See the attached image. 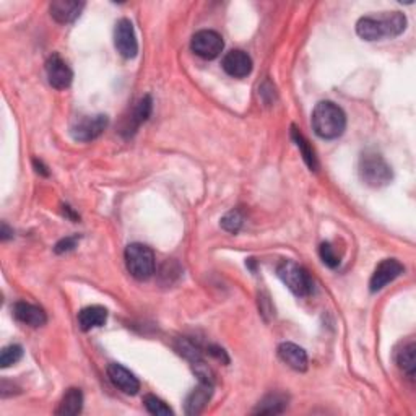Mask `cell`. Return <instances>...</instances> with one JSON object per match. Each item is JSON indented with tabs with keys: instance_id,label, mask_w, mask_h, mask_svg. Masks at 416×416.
Segmentation results:
<instances>
[{
	"instance_id": "cell-28",
	"label": "cell",
	"mask_w": 416,
	"mask_h": 416,
	"mask_svg": "<svg viewBox=\"0 0 416 416\" xmlns=\"http://www.w3.org/2000/svg\"><path fill=\"white\" fill-rule=\"evenodd\" d=\"M208 353H210L212 357H215L218 361H223V363H229V358L226 357V353H224V349H221V348L210 347V348H208Z\"/></svg>"
},
{
	"instance_id": "cell-12",
	"label": "cell",
	"mask_w": 416,
	"mask_h": 416,
	"mask_svg": "<svg viewBox=\"0 0 416 416\" xmlns=\"http://www.w3.org/2000/svg\"><path fill=\"white\" fill-rule=\"evenodd\" d=\"M108 376L114 386H116L120 392L127 393V395H135L140 391V382L137 377L125 369L124 366L117 363H111L108 366Z\"/></svg>"
},
{
	"instance_id": "cell-18",
	"label": "cell",
	"mask_w": 416,
	"mask_h": 416,
	"mask_svg": "<svg viewBox=\"0 0 416 416\" xmlns=\"http://www.w3.org/2000/svg\"><path fill=\"white\" fill-rule=\"evenodd\" d=\"M151 109H153L151 96L146 95V96L141 98V100L139 101V104H137V106H135L134 112H132V116L129 117L127 125H125V127H124V134H125V137L132 135V134L135 132V130L139 129L140 125L144 124L145 120L150 117Z\"/></svg>"
},
{
	"instance_id": "cell-17",
	"label": "cell",
	"mask_w": 416,
	"mask_h": 416,
	"mask_svg": "<svg viewBox=\"0 0 416 416\" xmlns=\"http://www.w3.org/2000/svg\"><path fill=\"white\" fill-rule=\"evenodd\" d=\"M108 320V311L103 306H88L81 309L79 314V325L83 332H88L91 328L103 327Z\"/></svg>"
},
{
	"instance_id": "cell-21",
	"label": "cell",
	"mask_w": 416,
	"mask_h": 416,
	"mask_svg": "<svg viewBox=\"0 0 416 416\" xmlns=\"http://www.w3.org/2000/svg\"><path fill=\"white\" fill-rule=\"evenodd\" d=\"M284 408H287V400H284V397L278 395V393H272V395H267L264 400L257 405L254 413L255 415H278V413H283Z\"/></svg>"
},
{
	"instance_id": "cell-4",
	"label": "cell",
	"mask_w": 416,
	"mask_h": 416,
	"mask_svg": "<svg viewBox=\"0 0 416 416\" xmlns=\"http://www.w3.org/2000/svg\"><path fill=\"white\" fill-rule=\"evenodd\" d=\"M125 265L130 275L144 282L155 273V254L145 244H130L125 249Z\"/></svg>"
},
{
	"instance_id": "cell-22",
	"label": "cell",
	"mask_w": 416,
	"mask_h": 416,
	"mask_svg": "<svg viewBox=\"0 0 416 416\" xmlns=\"http://www.w3.org/2000/svg\"><path fill=\"white\" fill-rule=\"evenodd\" d=\"M291 137H293L294 144H296V146L299 149V151L303 153L304 161L311 168V171H317V158H316V153H314V150L311 149L309 141L306 140V137L303 134H301L296 127L291 129Z\"/></svg>"
},
{
	"instance_id": "cell-5",
	"label": "cell",
	"mask_w": 416,
	"mask_h": 416,
	"mask_svg": "<svg viewBox=\"0 0 416 416\" xmlns=\"http://www.w3.org/2000/svg\"><path fill=\"white\" fill-rule=\"evenodd\" d=\"M277 273L278 277H280V280L287 284L289 291L296 294V296H309L312 289H314V282H312L308 270H306L304 267L298 265L296 262L283 260L282 264L278 265Z\"/></svg>"
},
{
	"instance_id": "cell-2",
	"label": "cell",
	"mask_w": 416,
	"mask_h": 416,
	"mask_svg": "<svg viewBox=\"0 0 416 416\" xmlns=\"http://www.w3.org/2000/svg\"><path fill=\"white\" fill-rule=\"evenodd\" d=\"M312 129L324 140H335L347 129L343 109L332 101H320L312 112Z\"/></svg>"
},
{
	"instance_id": "cell-10",
	"label": "cell",
	"mask_w": 416,
	"mask_h": 416,
	"mask_svg": "<svg viewBox=\"0 0 416 416\" xmlns=\"http://www.w3.org/2000/svg\"><path fill=\"white\" fill-rule=\"evenodd\" d=\"M403 272H405V268L398 260H395V259L382 260L381 264L377 265V268L371 277V282H369L371 291L372 293L381 291V289L386 288L388 283L400 277Z\"/></svg>"
},
{
	"instance_id": "cell-26",
	"label": "cell",
	"mask_w": 416,
	"mask_h": 416,
	"mask_svg": "<svg viewBox=\"0 0 416 416\" xmlns=\"http://www.w3.org/2000/svg\"><path fill=\"white\" fill-rule=\"evenodd\" d=\"M319 254H320L322 262H324L327 267L335 268V267L340 265V257H338V254L335 253V249L332 248V244H328V243L322 244L320 249H319Z\"/></svg>"
},
{
	"instance_id": "cell-23",
	"label": "cell",
	"mask_w": 416,
	"mask_h": 416,
	"mask_svg": "<svg viewBox=\"0 0 416 416\" xmlns=\"http://www.w3.org/2000/svg\"><path fill=\"white\" fill-rule=\"evenodd\" d=\"M23 357V348L20 345H8L2 349V354H0V366L2 368H8V366L16 364Z\"/></svg>"
},
{
	"instance_id": "cell-19",
	"label": "cell",
	"mask_w": 416,
	"mask_h": 416,
	"mask_svg": "<svg viewBox=\"0 0 416 416\" xmlns=\"http://www.w3.org/2000/svg\"><path fill=\"white\" fill-rule=\"evenodd\" d=\"M83 408V393L80 388H69L59 403V408L56 410L57 415L64 416H75Z\"/></svg>"
},
{
	"instance_id": "cell-24",
	"label": "cell",
	"mask_w": 416,
	"mask_h": 416,
	"mask_svg": "<svg viewBox=\"0 0 416 416\" xmlns=\"http://www.w3.org/2000/svg\"><path fill=\"white\" fill-rule=\"evenodd\" d=\"M145 408L149 410V413L155 415V416H169L173 415V410L164 403L161 398H158L156 395H145L144 398Z\"/></svg>"
},
{
	"instance_id": "cell-15",
	"label": "cell",
	"mask_w": 416,
	"mask_h": 416,
	"mask_svg": "<svg viewBox=\"0 0 416 416\" xmlns=\"http://www.w3.org/2000/svg\"><path fill=\"white\" fill-rule=\"evenodd\" d=\"M83 7V2H75V0H56V2L51 4V16L57 23H72V21L79 18Z\"/></svg>"
},
{
	"instance_id": "cell-8",
	"label": "cell",
	"mask_w": 416,
	"mask_h": 416,
	"mask_svg": "<svg viewBox=\"0 0 416 416\" xmlns=\"http://www.w3.org/2000/svg\"><path fill=\"white\" fill-rule=\"evenodd\" d=\"M114 46H116L120 56L125 59H134L137 56L139 42H137L132 21L127 18L117 21L116 30H114Z\"/></svg>"
},
{
	"instance_id": "cell-7",
	"label": "cell",
	"mask_w": 416,
	"mask_h": 416,
	"mask_svg": "<svg viewBox=\"0 0 416 416\" xmlns=\"http://www.w3.org/2000/svg\"><path fill=\"white\" fill-rule=\"evenodd\" d=\"M108 127V116L98 114V116H85L76 120L70 127V135L76 141H91L100 137L104 129Z\"/></svg>"
},
{
	"instance_id": "cell-25",
	"label": "cell",
	"mask_w": 416,
	"mask_h": 416,
	"mask_svg": "<svg viewBox=\"0 0 416 416\" xmlns=\"http://www.w3.org/2000/svg\"><path fill=\"white\" fill-rule=\"evenodd\" d=\"M244 223V216L239 210H231L221 218V226L224 231L236 234Z\"/></svg>"
},
{
	"instance_id": "cell-20",
	"label": "cell",
	"mask_w": 416,
	"mask_h": 416,
	"mask_svg": "<svg viewBox=\"0 0 416 416\" xmlns=\"http://www.w3.org/2000/svg\"><path fill=\"white\" fill-rule=\"evenodd\" d=\"M397 364L410 379H413L416 369V347L413 342L408 343L407 347H403L400 352L397 353Z\"/></svg>"
},
{
	"instance_id": "cell-3",
	"label": "cell",
	"mask_w": 416,
	"mask_h": 416,
	"mask_svg": "<svg viewBox=\"0 0 416 416\" xmlns=\"http://www.w3.org/2000/svg\"><path fill=\"white\" fill-rule=\"evenodd\" d=\"M359 176L371 187H384L391 183L393 174L387 161L376 151H364L359 158Z\"/></svg>"
},
{
	"instance_id": "cell-27",
	"label": "cell",
	"mask_w": 416,
	"mask_h": 416,
	"mask_svg": "<svg viewBox=\"0 0 416 416\" xmlns=\"http://www.w3.org/2000/svg\"><path fill=\"white\" fill-rule=\"evenodd\" d=\"M76 243H79V238L76 236H70V238L59 241V243L56 244V253L57 254L70 253V250H74L76 248Z\"/></svg>"
},
{
	"instance_id": "cell-11",
	"label": "cell",
	"mask_w": 416,
	"mask_h": 416,
	"mask_svg": "<svg viewBox=\"0 0 416 416\" xmlns=\"http://www.w3.org/2000/svg\"><path fill=\"white\" fill-rule=\"evenodd\" d=\"M224 72L234 79H244L253 72V59L244 51H229L221 60Z\"/></svg>"
},
{
	"instance_id": "cell-6",
	"label": "cell",
	"mask_w": 416,
	"mask_h": 416,
	"mask_svg": "<svg viewBox=\"0 0 416 416\" xmlns=\"http://www.w3.org/2000/svg\"><path fill=\"white\" fill-rule=\"evenodd\" d=\"M190 47H192V51L197 54V56H200L202 59L212 60L220 56L224 47V42H223V37L218 35L216 31L202 30L192 36Z\"/></svg>"
},
{
	"instance_id": "cell-29",
	"label": "cell",
	"mask_w": 416,
	"mask_h": 416,
	"mask_svg": "<svg viewBox=\"0 0 416 416\" xmlns=\"http://www.w3.org/2000/svg\"><path fill=\"white\" fill-rule=\"evenodd\" d=\"M35 166H36V171H37V173H41V174H45V176H47V171H46V168L42 166V163H41V161L35 160Z\"/></svg>"
},
{
	"instance_id": "cell-9",
	"label": "cell",
	"mask_w": 416,
	"mask_h": 416,
	"mask_svg": "<svg viewBox=\"0 0 416 416\" xmlns=\"http://www.w3.org/2000/svg\"><path fill=\"white\" fill-rule=\"evenodd\" d=\"M46 74H47L49 83H51L54 88L65 90L72 85V80H74L72 70H70L67 62H65L59 54H52V56L47 59Z\"/></svg>"
},
{
	"instance_id": "cell-14",
	"label": "cell",
	"mask_w": 416,
	"mask_h": 416,
	"mask_svg": "<svg viewBox=\"0 0 416 416\" xmlns=\"http://www.w3.org/2000/svg\"><path fill=\"white\" fill-rule=\"evenodd\" d=\"M212 393H213V382L200 381V384L189 393L187 400H185V413L199 415L204 412L208 400L212 398Z\"/></svg>"
},
{
	"instance_id": "cell-1",
	"label": "cell",
	"mask_w": 416,
	"mask_h": 416,
	"mask_svg": "<svg viewBox=\"0 0 416 416\" xmlns=\"http://www.w3.org/2000/svg\"><path fill=\"white\" fill-rule=\"evenodd\" d=\"M407 28V16L402 12H386L379 16H363L357 23V33L364 41H381L395 37Z\"/></svg>"
},
{
	"instance_id": "cell-13",
	"label": "cell",
	"mask_w": 416,
	"mask_h": 416,
	"mask_svg": "<svg viewBox=\"0 0 416 416\" xmlns=\"http://www.w3.org/2000/svg\"><path fill=\"white\" fill-rule=\"evenodd\" d=\"M13 316L16 320L21 322V324L30 327H41L47 322L46 312L42 311L40 306L25 303V301H18V303L13 306Z\"/></svg>"
},
{
	"instance_id": "cell-30",
	"label": "cell",
	"mask_w": 416,
	"mask_h": 416,
	"mask_svg": "<svg viewBox=\"0 0 416 416\" xmlns=\"http://www.w3.org/2000/svg\"><path fill=\"white\" fill-rule=\"evenodd\" d=\"M8 236H10V231H8L7 224H4V226H2V239H4V241H5V239H8Z\"/></svg>"
},
{
	"instance_id": "cell-16",
	"label": "cell",
	"mask_w": 416,
	"mask_h": 416,
	"mask_svg": "<svg viewBox=\"0 0 416 416\" xmlns=\"http://www.w3.org/2000/svg\"><path fill=\"white\" fill-rule=\"evenodd\" d=\"M278 357L284 364L294 371H306L308 369V354L301 347L294 343H282L278 347Z\"/></svg>"
}]
</instances>
